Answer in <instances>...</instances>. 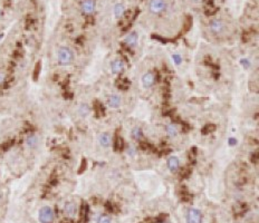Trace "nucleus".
Listing matches in <instances>:
<instances>
[{
	"mask_svg": "<svg viewBox=\"0 0 259 223\" xmlns=\"http://www.w3.org/2000/svg\"><path fill=\"white\" fill-rule=\"evenodd\" d=\"M64 211L65 213L67 214L68 217H74L77 212V206L74 202H67L65 204V207H64Z\"/></svg>",
	"mask_w": 259,
	"mask_h": 223,
	"instance_id": "9",
	"label": "nucleus"
},
{
	"mask_svg": "<svg viewBox=\"0 0 259 223\" xmlns=\"http://www.w3.org/2000/svg\"><path fill=\"white\" fill-rule=\"evenodd\" d=\"M179 166H180V161H179V158L176 156L169 157V160H168V167H169V170L171 172H176L179 170Z\"/></svg>",
	"mask_w": 259,
	"mask_h": 223,
	"instance_id": "8",
	"label": "nucleus"
},
{
	"mask_svg": "<svg viewBox=\"0 0 259 223\" xmlns=\"http://www.w3.org/2000/svg\"><path fill=\"white\" fill-rule=\"evenodd\" d=\"M124 69V62L122 59H115L111 62V70L113 74H121Z\"/></svg>",
	"mask_w": 259,
	"mask_h": 223,
	"instance_id": "7",
	"label": "nucleus"
},
{
	"mask_svg": "<svg viewBox=\"0 0 259 223\" xmlns=\"http://www.w3.org/2000/svg\"><path fill=\"white\" fill-rule=\"evenodd\" d=\"M107 105L112 108H117L121 105V98L117 95H112L107 98Z\"/></svg>",
	"mask_w": 259,
	"mask_h": 223,
	"instance_id": "11",
	"label": "nucleus"
},
{
	"mask_svg": "<svg viewBox=\"0 0 259 223\" xmlns=\"http://www.w3.org/2000/svg\"><path fill=\"white\" fill-rule=\"evenodd\" d=\"M86 165H87V161L85 160V158H83L82 160V164H80V168L78 170V173L80 174V173H83L86 170Z\"/></svg>",
	"mask_w": 259,
	"mask_h": 223,
	"instance_id": "27",
	"label": "nucleus"
},
{
	"mask_svg": "<svg viewBox=\"0 0 259 223\" xmlns=\"http://www.w3.org/2000/svg\"><path fill=\"white\" fill-rule=\"evenodd\" d=\"M154 82H155V77H154V74H152V72H147L142 77V84L145 88L152 87Z\"/></svg>",
	"mask_w": 259,
	"mask_h": 223,
	"instance_id": "5",
	"label": "nucleus"
},
{
	"mask_svg": "<svg viewBox=\"0 0 259 223\" xmlns=\"http://www.w3.org/2000/svg\"><path fill=\"white\" fill-rule=\"evenodd\" d=\"M115 150L116 151H121L123 148L124 146V142H123V138L122 137H117V138L115 139Z\"/></svg>",
	"mask_w": 259,
	"mask_h": 223,
	"instance_id": "21",
	"label": "nucleus"
},
{
	"mask_svg": "<svg viewBox=\"0 0 259 223\" xmlns=\"http://www.w3.org/2000/svg\"><path fill=\"white\" fill-rule=\"evenodd\" d=\"M1 38H2V35H0V39H1Z\"/></svg>",
	"mask_w": 259,
	"mask_h": 223,
	"instance_id": "33",
	"label": "nucleus"
},
{
	"mask_svg": "<svg viewBox=\"0 0 259 223\" xmlns=\"http://www.w3.org/2000/svg\"><path fill=\"white\" fill-rule=\"evenodd\" d=\"M210 28L213 33H220L222 29H223V23L222 21H220L218 19H214L210 22Z\"/></svg>",
	"mask_w": 259,
	"mask_h": 223,
	"instance_id": "12",
	"label": "nucleus"
},
{
	"mask_svg": "<svg viewBox=\"0 0 259 223\" xmlns=\"http://www.w3.org/2000/svg\"><path fill=\"white\" fill-rule=\"evenodd\" d=\"M165 8V2L164 0H151L150 2V9L154 13H159L164 10Z\"/></svg>",
	"mask_w": 259,
	"mask_h": 223,
	"instance_id": "4",
	"label": "nucleus"
},
{
	"mask_svg": "<svg viewBox=\"0 0 259 223\" xmlns=\"http://www.w3.org/2000/svg\"><path fill=\"white\" fill-rule=\"evenodd\" d=\"M251 161H253V163H257V162H258V153H257V152L253 154V158H251Z\"/></svg>",
	"mask_w": 259,
	"mask_h": 223,
	"instance_id": "30",
	"label": "nucleus"
},
{
	"mask_svg": "<svg viewBox=\"0 0 259 223\" xmlns=\"http://www.w3.org/2000/svg\"><path fill=\"white\" fill-rule=\"evenodd\" d=\"M94 107H95L96 113H98V114H104V107H103V105H102L100 102L96 100L95 104H94Z\"/></svg>",
	"mask_w": 259,
	"mask_h": 223,
	"instance_id": "23",
	"label": "nucleus"
},
{
	"mask_svg": "<svg viewBox=\"0 0 259 223\" xmlns=\"http://www.w3.org/2000/svg\"><path fill=\"white\" fill-rule=\"evenodd\" d=\"M166 133L171 137H174V136L178 135V128H176L174 124H170V125L166 126Z\"/></svg>",
	"mask_w": 259,
	"mask_h": 223,
	"instance_id": "18",
	"label": "nucleus"
},
{
	"mask_svg": "<svg viewBox=\"0 0 259 223\" xmlns=\"http://www.w3.org/2000/svg\"><path fill=\"white\" fill-rule=\"evenodd\" d=\"M0 17H1V11H0Z\"/></svg>",
	"mask_w": 259,
	"mask_h": 223,
	"instance_id": "34",
	"label": "nucleus"
},
{
	"mask_svg": "<svg viewBox=\"0 0 259 223\" xmlns=\"http://www.w3.org/2000/svg\"><path fill=\"white\" fill-rule=\"evenodd\" d=\"M136 41H137V33H131L125 38V43L129 45L130 47H134L136 45Z\"/></svg>",
	"mask_w": 259,
	"mask_h": 223,
	"instance_id": "13",
	"label": "nucleus"
},
{
	"mask_svg": "<svg viewBox=\"0 0 259 223\" xmlns=\"http://www.w3.org/2000/svg\"><path fill=\"white\" fill-rule=\"evenodd\" d=\"M97 223H111V219L107 215H101L97 219Z\"/></svg>",
	"mask_w": 259,
	"mask_h": 223,
	"instance_id": "24",
	"label": "nucleus"
},
{
	"mask_svg": "<svg viewBox=\"0 0 259 223\" xmlns=\"http://www.w3.org/2000/svg\"><path fill=\"white\" fill-rule=\"evenodd\" d=\"M4 78H5V76H4V74H1L0 72V84L4 82Z\"/></svg>",
	"mask_w": 259,
	"mask_h": 223,
	"instance_id": "32",
	"label": "nucleus"
},
{
	"mask_svg": "<svg viewBox=\"0 0 259 223\" xmlns=\"http://www.w3.org/2000/svg\"><path fill=\"white\" fill-rule=\"evenodd\" d=\"M57 58L62 66H68L73 62L74 54L68 47H60L57 51Z\"/></svg>",
	"mask_w": 259,
	"mask_h": 223,
	"instance_id": "1",
	"label": "nucleus"
},
{
	"mask_svg": "<svg viewBox=\"0 0 259 223\" xmlns=\"http://www.w3.org/2000/svg\"><path fill=\"white\" fill-rule=\"evenodd\" d=\"M78 113H79V115H80L82 117L88 116V114L90 113V107H88V105H86V104H82V105L78 107Z\"/></svg>",
	"mask_w": 259,
	"mask_h": 223,
	"instance_id": "16",
	"label": "nucleus"
},
{
	"mask_svg": "<svg viewBox=\"0 0 259 223\" xmlns=\"http://www.w3.org/2000/svg\"><path fill=\"white\" fill-rule=\"evenodd\" d=\"M131 135H132V137L135 139V141H140V139L143 137V132H142V129L140 127H135V128H133Z\"/></svg>",
	"mask_w": 259,
	"mask_h": 223,
	"instance_id": "17",
	"label": "nucleus"
},
{
	"mask_svg": "<svg viewBox=\"0 0 259 223\" xmlns=\"http://www.w3.org/2000/svg\"><path fill=\"white\" fill-rule=\"evenodd\" d=\"M127 154L130 156H135L136 154V148L134 146H130L129 148H127Z\"/></svg>",
	"mask_w": 259,
	"mask_h": 223,
	"instance_id": "28",
	"label": "nucleus"
},
{
	"mask_svg": "<svg viewBox=\"0 0 259 223\" xmlns=\"http://www.w3.org/2000/svg\"><path fill=\"white\" fill-rule=\"evenodd\" d=\"M124 11H125V8L122 4H117V5L114 7V13L117 18H121V17L124 15Z\"/></svg>",
	"mask_w": 259,
	"mask_h": 223,
	"instance_id": "19",
	"label": "nucleus"
},
{
	"mask_svg": "<svg viewBox=\"0 0 259 223\" xmlns=\"http://www.w3.org/2000/svg\"><path fill=\"white\" fill-rule=\"evenodd\" d=\"M186 223H202V214L197 209H190L186 213Z\"/></svg>",
	"mask_w": 259,
	"mask_h": 223,
	"instance_id": "3",
	"label": "nucleus"
},
{
	"mask_svg": "<svg viewBox=\"0 0 259 223\" xmlns=\"http://www.w3.org/2000/svg\"><path fill=\"white\" fill-rule=\"evenodd\" d=\"M240 62H241V65L245 67V68H249V66H250V62H249V60L246 59V58H242L241 60H240Z\"/></svg>",
	"mask_w": 259,
	"mask_h": 223,
	"instance_id": "29",
	"label": "nucleus"
},
{
	"mask_svg": "<svg viewBox=\"0 0 259 223\" xmlns=\"http://www.w3.org/2000/svg\"><path fill=\"white\" fill-rule=\"evenodd\" d=\"M40 68H41V62L38 61V62L36 64V66H35V70H34V79L35 80L38 79V76H39V72H40Z\"/></svg>",
	"mask_w": 259,
	"mask_h": 223,
	"instance_id": "22",
	"label": "nucleus"
},
{
	"mask_svg": "<svg viewBox=\"0 0 259 223\" xmlns=\"http://www.w3.org/2000/svg\"><path fill=\"white\" fill-rule=\"evenodd\" d=\"M228 143H229V145H230V146H233V145H236V144H237V139H236V138H233V137H231V138H229V141H228Z\"/></svg>",
	"mask_w": 259,
	"mask_h": 223,
	"instance_id": "31",
	"label": "nucleus"
},
{
	"mask_svg": "<svg viewBox=\"0 0 259 223\" xmlns=\"http://www.w3.org/2000/svg\"><path fill=\"white\" fill-rule=\"evenodd\" d=\"M98 142H100L101 146H103V147H110L112 139H111L110 134L102 133V134H100V136H98Z\"/></svg>",
	"mask_w": 259,
	"mask_h": 223,
	"instance_id": "10",
	"label": "nucleus"
},
{
	"mask_svg": "<svg viewBox=\"0 0 259 223\" xmlns=\"http://www.w3.org/2000/svg\"><path fill=\"white\" fill-rule=\"evenodd\" d=\"M130 85H131V82H129L127 79H125V78H120L117 82H116V86H117V88L120 89H127L130 87Z\"/></svg>",
	"mask_w": 259,
	"mask_h": 223,
	"instance_id": "15",
	"label": "nucleus"
},
{
	"mask_svg": "<svg viewBox=\"0 0 259 223\" xmlns=\"http://www.w3.org/2000/svg\"><path fill=\"white\" fill-rule=\"evenodd\" d=\"M26 144H27V146L30 147V148H34V147H36L37 144H38V137H37L36 135H30V136H28L27 139H26Z\"/></svg>",
	"mask_w": 259,
	"mask_h": 223,
	"instance_id": "14",
	"label": "nucleus"
},
{
	"mask_svg": "<svg viewBox=\"0 0 259 223\" xmlns=\"http://www.w3.org/2000/svg\"><path fill=\"white\" fill-rule=\"evenodd\" d=\"M216 125L214 124H207L204 127L202 128V133L203 134H209L211 132H214L216 131Z\"/></svg>",
	"mask_w": 259,
	"mask_h": 223,
	"instance_id": "20",
	"label": "nucleus"
},
{
	"mask_svg": "<svg viewBox=\"0 0 259 223\" xmlns=\"http://www.w3.org/2000/svg\"><path fill=\"white\" fill-rule=\"evenodd\" d=\"M39 221L41 223L54 222V211L49 206H43L39 210Z\"/></svg>",
	"mask_w": 259,
	"mask_h": 223,
	"instance_id": "2",
	"label": "nucleus"
},
{
	"mask_svg": "<svg viewBox=\"0 0 259 223\" xmlns=\"http://www.w3.org/2000/svg\"><path fill=\"white\" fill-rule=\"evenodd\" d=\"M172 59H173L175 65H180L181 62H182V57H181L179 54H174V55L172 56Z\"/></svg>",
	"mask_w": 259,
	"mask_h": 223,
	"instance_id": "25",
	"label": "nucleus"
},
{
	"mask_svg": "<svg viewBox=\"0 0 259 223\" xmlns=\"http://www.w3.org/2000/svg\"><path fill=\"white\" fill-rule=\"evenodd\" d=\"M191 25H192V18L191 17H186V27H184V31H188L190 28H191Z\"/></svg>",
	"mask_w": 259,
	"mask_h": 223,
	"instance_id": "26",
	"label": "nucleus"
},
{
	"mask_svg": "<svg viewBox=\"0 0 259 223\" xmlns=\"http://www.w3.org/2000/svg\"><path fill=\"white\" fill-rule=\"evenodd\" d=\"M82 10L84 13H92L95 10V0H84L82 4Z\"/></svg>",
	"mask_w": 259,
	"mask_h": 223,
	"instance_id": "6",
	"label": "nucleus"
}]
</instances>
